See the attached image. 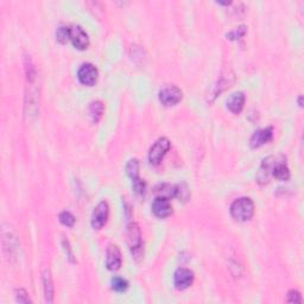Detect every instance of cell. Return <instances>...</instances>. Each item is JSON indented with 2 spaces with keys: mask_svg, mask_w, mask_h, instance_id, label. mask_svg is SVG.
<instances>
[{
  "mask_svg": "<svg viewBox=\"0 0 304 304\" xmlns=\"http://www.w3.org/2000/svg\"><path fill=\"white\" fill-rule=\"evenodd\" d=\"M171 143L168 138L162 137L151 146L150 151H149V160L152 165H158L164 158L165 154L170 150Z\"/></svg>",
  "mask_w": 304,
  "mask_h": 304,
  "instance_id": "cell-3",
  "label": "cell"
},
{
  "mask_svg": "<svg viewBox=\"0 0 304 304\" xmlns=\"http://www.w3.org/2000/svg\"><path fill=\"white\" fill-rule=\"evenodd\" d=\"M109 216V207L106 201H101L97 207L94 208V212L92 215V227L94 229H101L106 225Z\"/></svg>",
  "mask_w": 304,
  "mask_h": 304,
  "instance_id": "cell-7",
  "label": "cell"
},
{
  "mask_svg": "<svg viewBox=\"0 0 304 304\" xmlns=\"http://www.w3.org/2000/svg\"><path fill=\"white\" fill-rule=\"evenodd\" d=\"M272 138H274V128L272 127L258 129V131H255L254 133L252 134L251 140H250V145H251V148L253 149L260 148V146L271 142Z\"/></svg>",
  "mask_w": 304,
  "mask_h": 304,
  "instance_id": "cell-11",
  "label": "cell"
},
{
  "mask_svg": "<svg viewBox=\"0 0 304 304\" xmlns=\"http://www.w3.org/2000/svg\"><path fill=\"white\" fill-rule=\"evenodd\" d=\"M58 220L62 225L67 227H73L75 225V216L70 212H67V210H64L58 215Z\"/></svg>",
  "mask_w": 304,
  "mask_h": 304,
  "instance_id": "cell-20",
  "label": "cell"
},
{
  "mask_svg": "<svg viewBox=\"0 0 304 304\" xmlns=\"http://www.w3.org/2000/svg\"><path fill=\"white\" fill-rule=\"evenodd\" d=\"M253 214H254V203L251 199L240 198L236 199L230 204V215L236 221H249L251 220Z\"/></svg>",
  "mask_w": 304,
  "mask_h": 304,
  "instance_id": "cell-1",
  "label": "cell"
},
{
  "mask_svg": "<svg viewBox=\"0 0 304 304\" xmlns=\"http://www.w3.org/2000/svg\"><path fill=\"white\" fill-rule=\"evenodd\" d=\"M194 272L189 269L181 267L174 275V284L177 290H185L194 283Z\"/></svg>",
  "mask_w": 304,
  "mask_h": 304,
  "instance_id": "cell-8",
  "label": "cell"
},
{
  "mask_svg": "<svg viewBox=\"0 0 304 304\" xmlns=\"http://www.w3.org/2000/svg\"><path fill=\"white\" fill-rule=\"evenodd\" d=\"M16 298H17V302L19 303H29L31 302L30 298H29V295H27V292L25 291L24 289H18L16 291Z\"/></svg>",
  "mask_w": 304,
  "mask_h": 304,
  "instance_id": "cell-24",
  "label": "cell"
},
{
  "mask_svg": "<svg viewBox=\"0 0 304 304\" xmlns=\"http://www.w3.org/2000/svg\"><path fill=\"white\" fill-rule=\"evenodd\" d=\"M281 158H284V157L283 156H278V157L271 156V157H267V158L263 160V163H261L260 168H259L258 175H257V182L259 183V184L263 185V184H266V183H269L270 177H271L272 175V169H274L275 165L277 164V162H279Z\"/></svg>",
  "mask_w": 304,
  "mask_h": 304,
  "instance_id": "cell-6",
  "label": "cell"
},
{
  "mask_svg": "<svg viewBox=\"0 0 304 304\" xmlns=\"http://www.w3.org/2000/svg\"><path fill=\"white\" fill-rule=\"evenodd\" d=\"M123 264L122 252H120L119 247L117 245L111 244L107 249L106 254V266L109 271H117L120 269Z\"/></svg>",
  "mask_w": 304,
  "mask_h": 304,
  "instance_id": "cell-10",
  "label": "cell"
},
{
  "mask_svg": "<svg viewBox=\"0 0 304 304\" xmlns=\"http://www.w3.org/2000/svg\"><path fill=\"white\" fill-rule=\"evenodd\" d=\"M69 41L72 42L73 46L78 50L87 49L89 46V38L81 26H70V36Z\"/></svg>",
  "mask_w": 304,
  "mask_h": 304,
  "instance_id": "cell-9",
  "label": "cell"
},
{
  "mask_svg": "<svg viewBox=\"0 0 304 304\" xmlns=\"http://www.w3.org/2000/svg\"><path fill=\"white\" fill-rule=\"evenodd\" d=\"M98 77H99V72H98L97 67L92 63L82 64L77 72L78 81L84 86H94L97 83Z\"/></svg>",
  "mask_w": 304,
  "mask_h": 304,
  "instance_id": "cell-5",
  "label": "cell"
},
{
  "mask_svg": "<svg viewBox=\"0 0 304 304\" xmlns=\"http://www.w3.org/2000/svg\"><path fill=\"white\" fill-rule=\"evenodd\" d=\"M132 189L134 190V193L138 195H143L146 190V183L144 179H142L140 177L132 179Z\"/></svg>",
  "mask_w": 304,
  "mask_h": 304,
  "instance_id": "cell-21",
  "label": "cell"
},
{
  "mask_svg": "<svg viewBox=\"0 0 304 304\" xmlns=\"http://www.w3.org/2000/svg\"><path fill=\"white\" fill-rule=\"evenodd\" d=\"M63 249H64V251H66V253H67V257L69 258V260L72 261V263H74V259H73V253H72V250H70V246H69L68 240H66V239H63Z\"/></svg>",
  "mask_w": 304,
  "mask_h": 304,
  "instance_id": "cell-25",
  "label": "cell"
},
{
  "mask_svg": "<svg viewBox=\"0 0 304 304\" xmlns=\"http://www.w3.org/2000/svg\"><path fill=\"white\" fill-rule=\"evenodd\" d=\"M245 94L243 92H236L234 94L230 95V98L227 101V107L232 113L239 114L243 111L244 105H245Z\"/></svg>",
  "mask_w": 304,
  "mask_h": 304,
  "instance_id": "cell-13",
  "label": "cell"
},
{
  "mask_svg": "<svg viewBox=\"0 0 304 304\" xmlns=\"http://www.w3.org/2000/svg\"><path fill=\"white\" fill-rule=\"evenodd\" d=\"M112 289L117 292H124L126 291L128 288V281L126 279H124L122 277H114L112 278Z\"/></svg>",
  "mask_w": 304,
  "mask_h": 304,
  "instance_id": "cell-19",
  "label": "cell"
},
{
  "mask_svg": "<svg viewBox=\"0 0 304 304\" xmlns=\"http://www.w3.org/2000/svg\"><path fill=\"white\" fill-rule=\"evenodd\" d=\"M152 212L159 219H165L173 214V207H171L169 199L157 196L152 203Z\"/></svg>",
  "mask_w": 304,
  "mask_h": 304,
  "instance_id": "cell-12",
  "label": "cell"
},
{
  "mask_svg": "<svg viewBox=\"0 0 304 304\" xmlns=\"http://www.w3.org/2000/svg\"><path fill=\"white\" fill-rule=\"evenodd\" d=\"M286 302L288 303H302V296L297 290H290L286 295Z\"/></svg>",
  "mask_w": 304,
  "mask_h": 304,
  "instance_id": "cell-23",
  "label": "cell"
},
{
  "mask_svg": "<svg viewBox=\"0 0 304 304\" xmlns=\"http://www.w3.org/2000/svg\"><path fill=\"white\" fill-rule=\"evenodd\" d=\"M126 174L132 179L139 177V162L138 159H129L127 165H126Z\"/></svg>",
  "mask_w": 304,
  "mask_h": 304,
  "instance_id": "cell-18",
  "label": "cell"
},
{
  "mask_svg": "<svg viewBox=\"0 0 304 304\" xmlns=\"http://www.w3.org/2000/svg\"><path fill=\"white\" fill-rule=\"evenodd\" d=\"M183 93L176 86H165L158 93V99L160 103L167 107L175 106L182 100Z\"/></svg>",
  "mask_w": 304,
  "mask_h": 304,
  "instance_id": "cell-4",
  "label": "cell"
},
{
  "mask_svg": "<svg viewBox=\"0 0 304 304\" xmlns=\"http://www.w3.org/2000/svg\"><path fill=\"white\" fill-rule=\"evenodd\" d=\"M70 36V26H61L56 31V38L61 43H67L69 41Z\"/></svg>",
  "mask_w": 304,
  "mask_h": 304,
  "instance_id": "cell-22",
  "label": "cell"
},
{
  "mask_svg": "<svg viewBox=\"0 0 304 304\" xmlns=\"http://www.w3.org/2000/svg\"><path fill=\"white\" fill-rule=\"evenodd\" d=\"M127 243L132 255L138 259L143 254V239L137 222H131L127 227Z\"/></svg>",
  "mask_w": 304,
  "mask_h": 304,
  "instance_id": "cell-2",
  "label": "cell"
},
{
  "mask_svg": "<svg viewBox=\"0 0 304 304\" xmlns=\"http://www.w3.org/2000/svg\"><path fill=\"white\" fill-rule=\"evenodd\" d=\"M103 112H105V106L99 100L93 101L91 106H89V117H91V120L94 124L100 122V119L103 115Z\"/></svg>",
  "mask_w": 304,
  "mask_h": 304,
  "instance_id": "cell-16",
  "label": "cell"
},
{
  "mask_svg": "<svg viewBox=\"0 0 304 304\" xmlns=\"http://www.w3.org/2000/svg\"><path fill=\"white\" fill-rule=\"evenodd\" d=\"M156 191L160 198H165V199L170 200L177 196V193H178V187H177V185H173V184H162L157 188Z\"/></svg>",
  "mask_w": 304,
  "mask_h": 304,
  "instance_id": "cell-17",
  "label": "cell"
},
{
  "mask_svg": "<svg viewBox=\"0 0 304 304\" xmlns=\"http://www.w3.org/2000/svg\"><path fill=\"white\" fill-rule=\"evenodd\" d=\"M271 176L275 177L276 179H279V181H288L290 178L291 174H290V170L284 158H281L279 162H277V164L272 169Z\"/></svg>",
  "mask_w": 304,
  "mask_h": 304,
  "instance_id": "cell-14",
  "label": "cell"
},
{
  "mask_svg": "<svg viewBox=\"0 0 304 304\" xmlns=\"http://www.w3.org/2000/svg\"><path fill=\"white\" fill-rule=\"evenodd\" d=\"M298 101H300V106L302 107V106H303V105H302V97H300V100H298Z\"/></svg>",
  "mask_w": 304,
  "mask_h": 304,
  "instance_id": "cell-26",
  "label": "cell"
},
{
  "mask_svg": "<svg viewBox=\"0 0 304 304\" xmlns=\"http://www.w3.org/2000/svg\"><path fill=\"white\" fill-rule=\"evenodd\" d=\"M43 284H44V296H46V301L48 303H52L53 302V285H52L51 274H50L49 269H47L43 274Z\"/></svg>",
  "mask_w": 304,
  "mask_h": 304,
  "instance_id": "cell-15",
  "label": "cell"
}]
</instances>
